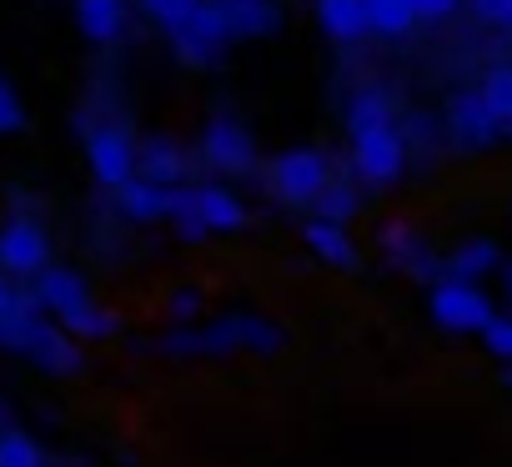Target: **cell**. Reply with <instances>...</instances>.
I'll return each mask as SVG.
<instances>
[{"mask_svg":"<svg viewBox=\"0 0 512 467\" xmlns=\"http://www.w3.org/2000/svg\"><path fill=\"white\" fill-rule=\"evenodd\" d=\"M352 166H357V176L372 181V186L397 181V176L407 171V141H402V131H397V126H377V131L352 136Z\"/></svg>","mask_w":512,"mask_h":467,"instance_id":"cell-6","label":"cell"},{"mask_svg":"<svg viewBox=\"0 0 512 467\" xmlns=\"http://www.w3.org/2000/svg\"><path fill=\"white\" fill-rule=\"evenodd\" d=\"M317 21H322V31L332 36V41H362L367 31H372V21H367V0H317Z\"/></svg>","mask_w":512,"mask_h":467,"instance_id":"cell-12","label":"cell"},{"mask_svg":"<svg viewBox=\"0 0 512 467\" xmlns=\"http://www.w3.org/2000/svg\"><path fill=\"white\" fill-rule=\"evenodd\" d=\"M201 161L216 166V171H251V161H256L251 131L236 126L231 116H211L206 131H201Z\"/></svg>","mask_w":512,"mask_h":467,"instance_id":"cell-8","label":"cell"},{"mask_svg":"<svg viewBox=\"0 0 512 467\" xmlns=\"http://www.w3.org/2000/svg\"><path fill=\"white\" fill-rule=\"evenodd\" d=\"M492 267H497V247H492V242H462V247L447 257V272H452V277H462V282L487 277Z\"/></svg>","mask_w":512,"mask_h":467,"instance_id":"cell-24","label":"cell"},{"mask_svg":"<svg viewBox=\"0 0 512 467\" xmlns=\"http://www.w3.org/2000/svg\"><path fill=\"white\" fill-rule=\"evenodd\" d=\"M382 247H387L392 262H402V267H412V272H432V262L422 257L417 231H412L407 221H387V226H382Z\"/></svg>","mask_w":512,"mask_h":467,"instance_id":"cell-22","label":"cell"},{"mask_svg":"<svg viewBox=\"0 0 512 467\" xmlns=\"http://www.w3.org/2000/svg\"><path fill=\"white\" fill-rule=\"evenodd\" d=\"M302 237H307V247L322 257V262H332V267H357V247L347 242V231H342V221H327V216H312L307 226H302Z\"/></svg>","mask_w":512,"mask_h":467,"instance_id":"cell-15","label":"cell"},{"mask_svg":"<svg viewBox=\"0 0 512 467\" xmlns=\"http://www.w3.org/2000/svg\"><path fill=\"white\" fill-rule=\"evenodd\" d=\"M51 267V237L36 216L0 221V272L6 277H41Z\"/></svg>","mask_w":512,"mask_h":467,"instance_id":"cell-2","label":"cell"},{"mask_svg":"<svg viewBox=\"0 0 512 467\" xmlns=\"http://www.w3.org/2000/svg\"><path fill=\"white\" fill-rule=\"evenodd\" d=\"M81 297H91V292H86V282H81L71 267H46V272L36 277V302H41V312H51V317H61V312L76 307Z\"/></svg>","mask_w":512,"mask_h":467,"instance_id":"cell-14","label":"cell"},{"mask_svg":"<svg viewBox=\"0 0 512 467\" xmlns=\"http://www.w3.org/2000/svg\"><path fill=\"white\" fill-rule=\"evenodd\" d=\"M76 26L96 46L121 41V31H126V0H76Z\"/></svg>","mask_w":512,"mask_h":467,"instance_id":"cell-11","label":"cell"},{"mask_svg":"<svg viewBox=\"0 0 512 467\" xmlns=\"http://www.w3.org/2000/svg\"><path fill=\"white\" fill-rule=\"evenodd\" d=\"M21 307V297H16V287H11V277L6 272H0V322H6L11 312Z\"/></svg>","mask_w":512,"mask_h":467,"instance_id":"cell-33","label":"cell"},{"mask_svg":"<svg viewBox=\"0 0 512 467\" xmlns=\"http://www.w3.org/2000/svg\"><path fill=\"white\" fill-rule=\"evenodd\" d=\"M327 181H332V161H327V151H317V146H292V151H282V156L272 161V191H277L282 201H292V206L317 201Z\"/></svg>","mask_w":512,"mask_h":467,"instance_id":"cell-3","label":"cell"},{"mask_svg":"<svg viewBox=\"0 0 512 467\" xmlns=\"http://www.w3.org/2000/svg\"><path fill=\"white\" fill-rule=\"evenodd\" d=\"M196 312H201V297H196V292L171 297V317H176V322H186V317H196Z\"/></svg>","mask_w":512,"mask_h":467,"instance_id":"cell-32","label":"cell"},{"mask_svg":"<svg viewBox=\"0 0 512 467\" xmlns=\"http://www.w3.org/2000/svg\"><path fill=\"white\" fill-rule=\"evenodd\" d=\"M447 126H452V136H457L462 146H482V141H492V136L502 131V121L487 111V101H482L477 91H462V96L447 106Z\"/></svg>","mask_w":512,"mask_h":467,"instance_id":"cell-9","label":"cell"},{"mask_svg":"<svg viewBox=\"0 0 512 467\" xmlns=\"http://www.w3.org/2000/svg\"><path fill=\"white\" fill-rule=\"evenodd\" d=\"M226 41H231V21H226V6H221V0H201V11H196L181 31H171V46H176V56H181L186 66L216 61Z\"/></svg>","mask_w":512,"mask_h":467,"instance_id":"cell-7","label":"cell"},{"mask_svg":"<svg viewBox=\"0 0 512 467\" xmlns=\"http://www.w3.org/2000/svg\"><path fill=\"white\" fill-rule=\"evenodd\" d=\"M226 6V21H231V36H241V41H256V36H267V31H277V6L272 0H221Z\"/></svg>","mask_w":512,"mask_h":467,"instance_id":"cell-16","label":"cell"},{"mask_svg":"<svg viewBox=\"0 0 512 467\" xmlns=\"http://www.w3.org/2000/svg\"><path fill=\"white\" fill-rule=\"evenodd\" d=\"M141 11L156 21V26H166V31H181L196 11H201V0H141Z\"/></svg>","mask_w":512,"mask_h":467,"instance_id":"cell-26","label":"cell"},{"mask_svg":"<svg viewBox=\"0 0 512 467\" xmlns=\"http://www.w3.org/2000/svg\"><path fill=\"white\" fill-rule=\"evenodd\" d=\"M116 206L131 221H161L171 211V186H161V181H151V176L136 171L126 186H116Z\"/></svg>","mask_w":512,"mask_h":467,"instance_id":"cell-10","label":"cell"},{"mask_svg":"<svg viewBox=\"0 0 512 467\" xmlns=\"http://www.w3.org/2000/svg\"><path fill=\"white\" fill-rule=\"evenodd\" d=\"M0 427H6V407H0Z\"/></svg>","mask_w":512,"mask_h":467,"instance_id":"cell-35","label":"cell"},{"mask_svg":"<svg viewBox=\"0 0 512 467\" xmlns=\"http://www.w3.org/2000/svg\"><path fill=\"white\" fill-rule=\"evenodd\" d=\"M196 201H201V216L211 231H236L246 226V206L226 191V186H196Z\"/></svg>","mask_w":512,"mask_h":467,"instance_id":"cell-18","label":"cell"},{"mask_svg":"<svg viewBox=\"0 0 512 467\" xmlns=\"http://www.w3.org/2000/svg\"><path fill=\"white\" fill-rule=\"evenodd\" d=\"M507 292H512V262H507Z\"/></svg>","mask_w":512,"mask_h":467,"instance_id":"cell-34","label":"cell"},{"mask_svg":"<svg viewBox=\"0 0 512 467\" xmlns=\"http://www.w3.org/2000/svg\"><path fill=\"white\" fill-rule=\"evenodd\" d=\"M377 126H392V101L382 91H357L347 101V131L362 136V131H377Z\"/></svg>","mask_w":512,"mask_h":467,"instance_id":"cell-21","label":"cell"},{"mask_svg":"<svg viewBox=\"0 0 512 467\" xmlns=\"http://www.w3.org/2000/svg\"><path fill=\"white\" fill-rule=\"evenodd\" d=\"M166 216L176 221V237L181 242H206L211 237V226L201 216V201H196V186H171V211Z\"/></svg>","mask_w":512,"mask_h":467,"instance_id":"cell-19","label":"cell"},{"mask_svg":"<svg viewBox=\"0 0 512 467\" xmlns=\"http://www.w3.org/2000/svg\"><path fill=\"white\" fill-rule=\"evenodd\" d=\"M236 347H256V352H272L282 347V332L256 322V317H226L206 332H181V337H166L161 352H236Z\"/></svg>","mask_w":512,"mask_h":467,"instance_id":"cell-1","label":"cell"},{"mask_svg":"<svg viewBox=\"0 0 512 467\" xmlns=\"http://www.w3.org/2000/svg\"><path fill=\"white\" fill-rule=\"evenodd\" d=\"M367 21H372L377 36L402 41L417 26V6H412V0H367Z\"/></svg>","mask_w":512,"mask_h":467,"instance_id":"cell-20","label":"cell"},{"mask_svg":"<svg viewBox=\"0 0 512 467\" xmlns=\"http://www.w3.org/2000/svg\"><path fill=\"white\" fill-rule=\"evenodd\" d=\"M427 307H432V322L447 327V332H482V327L492 322L487 292H482L477 282H462V277L437 282L432 297H427Z\"/></svg>","mask_w":512,"mask_h":467,"instance_id":"cell-4","label":"cell"},{"mask_svg":"<svg viewBox=\"0 0 512 467\" xmlns=\"http://www.w3.org/2000/svg\"><path fill=\"white\" fill-rule=\"evenodd\" d=\"M507 136H512V121H507Z\"/></svg>","mask_w":512,"mask_h":467,"instance_id":"cell-36","label":"cell"},{"mask_svg":"<svg viewBox=\"0 0 512 467\" xmlns=\"http://www.w3.org/2000/svg\"><path fill=\"white\" fill-rule=\"evenodd\" d=\"M477 96H482V101H487V111L507 126V121H512V66H492V71L482 76Z\"/></svg>","mask_w":512,"mask_h":467,"instance_id":"cell-25","label":"cell"},{"mask_svg":"<svg viewBox=\"0 0 512 467\" xmlns=\"http://www.w3.org/2000/svg\"><path fill=\"white\" fill-rule=\"evenodd\" d=\"M136 171L151 176V181H161V186H181V176H186V151H181L171 136H146Z\"/></svg>","mask_w":512,"mask_h":467,"instance_id":"cell-13","label":"cell"},{"mask_svg":"<svg viewBox=\"0 0 512 467\" xmlns=\"http://www.w3.org/2000/svg\"><path fill=\"white\" fill-rule=\"evenodd\" d=\"M412 6H417V21H447L462 0H412Z\"/></svg>","mask_w":512,"mask_h":467,"instance_id":"cell-31","label":"cell"},{"mask_svg":"<svg viewBox=\"0 0 512 467\" xmlns=\"http://www.w3.org/2000/svg\"><path fill=\"white\" fill-rule=\"evenodd\" d=\"M86 166H91V176H96L106 191H116V186H126V181L136 176L141 146H136L121 126H96V131L86 136Z\"/></svg>","mask_w":512,"mask_h":467,"instance_id":"cell-5","label":"cell"},{"mask_svg":"<svg viewBox=\"0 0 512 467\" xmlns=\"http://www.w3.org/2000/svg\"><path fill=\"white\" fill-rule=\"evenodd\" d=\"M472 11L492 26H512V0H472Z\"/></svg>","mask_w":512,"mask_h":467,"instance_id":"cell-30","label":"cell"},{"mask_svg":"<svg viewBox=\"0 0 512 467\" xmlns=\"http://www.w3.org/2000/svg\"><path fill=\"white\" fill-rule=\"evenodd\" d=\"M0 467H51V462H46V447L31 432L0 427Z\"/></svg>","mask_w":512,"mask_h":467,"instance_id":"cell-23","label":"cell"},{"mask_svg":"<svg viewBox=\"0 0 512 467\" xmlns=\"http://www.w3.org/2000/svg\"><path fill=\"white\" fill-rule=\"evenodd\" d=\"M26 131V101L16 96V86L0 76V136H16Z\"/></svg>","mask_w":512,"mask_h":467,"instance_id":"cell-28","label":"cell"},{"mask_svg":"<svg viewBox=\"0 0 512 467\" xmlns=\"http://www.w3.org/2000/svg\"><path fill=\"white\" fill-rule=\"evenodd\" d=\"M317 216H327V221H347V216H357V191H352L347 181H327L322 196H317Z\"/></svg>","mask_w":512,"mask_h":467,"instance_id":"cell-27","label":"cell"},{"mask_svg":"<svg viewBox=\"0 0 512 467\" xmlns=\"http://www.w3.org/2000/svg\"><path fill=\"white\" fill-rule=\"evenodd\" d=\"M482 342H487V352H492V357L512 362V317H492V322L482 327Z\"/></svg>","mask_w":512,"mask_h":467,"instance_id":"cell-29","label":"cell"},{"mask_svg":"<svg viewBox=\"0 0 512 467\" xmlns=\"http://www.w3.org/2000/svg\"><path fill=\"white\" fill-rule=\"evenodd\" d=\"M71 337H86V342H101V337H111L116 332V312H106L96 297H81L76 307H66L61 317H56Z\"/></svg>","mask_w":512,"mask_h":467,"instance_id":"cell-17","label":"cell"}]
</instances>
